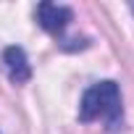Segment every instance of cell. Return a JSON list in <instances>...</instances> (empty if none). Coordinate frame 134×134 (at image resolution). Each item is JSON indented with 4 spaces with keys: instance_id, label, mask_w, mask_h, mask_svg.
Returning <instances> with one entry per match:
<instances>
[{
    "instance_id": "cell-2",
    "label": "cell",
    "mask_w": 134,
    "mask_h": 134,
    "mask_svg": "<svg viewBox=\"0 0 134 134\" xmlns=\"http://www.w3.org/2000/svg\"><path fill=\"white\" fill-rule=\"evenodd\" d=\"M74 19L71 8L66 5H55V3H40L37 5V24L45 29V32H63L66 26H69V21Z\"/></svg>"
},
{
    "instance_id": "cell-1",
    "label": "cell",
    "mask_w": 134,
    "mask_h": 134,
    "mask_svg": "<svg viewBox=\"0 0 134 134\" xmlns=\"http://www.w3.org/2000/svg\"><path fill=\"white\" fill-rule=\"evenodd\" d=\"M121 116V92L116 82H100L90 87L79 103V118L82 121H95V118H108L116 124Z\"/></svg>"
},
{
    "instance_id": "cell-3",
    "label": "cell",
    "mask_w": 134,
    "mask_h": 134,
    "mask_svg": "<svg viewBox=\"0 0 134 134\" xmlns=\"http://www.w3.org/2000/svg\"><path fill=\"white\" fill-rule=\"evenodd\" d=\"M3 63L8 69V76L13 84H26L32 79V66L26 60V53L19 47V45H11L3 50Z\"/></svg>"
}]
</instances>
